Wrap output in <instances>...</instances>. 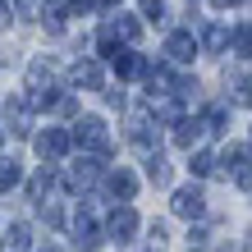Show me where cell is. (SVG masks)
Wrapping results in <instances>:
<instances>
[{"mask_svg":"<svg viewBox=\"0 0 252 252\" xmlns=\"http://www.w3.org/2000/svg\"><path fill=\"white\" fill-rule=\"evenodd\" d=\"M73 128H78V133H73V142H83L87 152H110V133H106V124H101L96 115H87V120H78Z\"/></svg>","mask_w":252,"mask_h":252,"instance_id":"6da1fadb","label":"cell"},{"mask_svg":"<svg viewBox=\"0 0 252 252\" xmlns=\"http://www.w3.org/2000/svg\"><path fill=\"white\" fill-rule=\"evenodd\" d=\"M174 216H184V220L206 216V197H202V188H179V192H174Z\"/></svg>","mask_w":252,"mask_h":252,"instance_id":"7a4b0ae2","label":"cell"},{"mask_svg":"<svg viewBox=\"0 0 252 252\" xmlns=\"http://www.w3.org/2000/svg\"><path fill=\"white\" fill-rule=\"evenodd\" d=\"M133 229H138V216H133V206H120V211H110V220H106V239L128 243V239H133Z\"/></svg>","mask_w":252,"mask_h":252,"instance_id":"3957f363","label":"cell"},{"mask_svg":"<svg viewBox=\"0 0 252 252\" xmlns=\"http://www.w3.org/2000/svg\"><path fill=\"white\" fill-rule=\"evenodd\" d=\"M69 142H73V138H69L64 128H46V133L37 138V152L46 156V160H60V156L69 152Z\"/></svg>","mask_w":252,"mask_h":252,"instance_id":"277c9868","label":"cell"},{"mask_svg":"<svg viewBox=\"0 0 252 252\" xmlns=\"http://www.w3.org/2000/svg\"><path fill=\"white\" fill-rule=\"evenodd\" d=\"M165 55L174 64H188L192 55H197V41H192V32H170V41H165Z\"/></svg>","mask_w":252,"mask_h":252,"instance_id":"5b68a950","label":"cell"},{"mask_svg":"<svg viewBox=\"0 0 252 252\" xmlns=\"http://www.w3.org/2000/svg\"><path fill=\"white\" fill-rule=\"evenodd\" d=\"M73 243H78L83 252H96L101 243H106V234H101L92 220H83V216H78V225H73Z\"/></svg>","mask_w":252,"mask_h":252,"instance_id":"8992f818","label":"cell"},{"mask_svg":"<svg viewBox=\"0 0 252 252\" xmlns=\"http://www.w3.org/2000/svg\"><path fill=\"white\" fill-rule=\"evenodd\" d=\"M110 64H115L120 78H138V73H147L142 55H133V51H110Z\"/></svg>","mask_w":252,"mask_h":252,"instance_id":"52a82bcc","label":"cell"},{"mask_svg":"<svg viewBox=\"0 0 252 252\" xmlns=\"http://www.w3.org/2000/svg\"><path fill=\"white\" fill-rule=\"evenodd\" d=\"M225 160H234V184H239V188H252V156L243 152V147H229Z\"/></svg>","mask_w":252,"mask_h":252,"instance_id":"ba28073f","label":"cell"},{"mask_svg":"<svg viewBox=\"0 0 252 252\" xmlns=\"http://www.w3.org/2000/svg\"><path fill=\"white\" fill-rule=\"evenodd\" d=\"M206 133V120H179L174 124V147H192Z\"/></svg>","mask_w":252,"mask_h":252,"instance_id":"9c48e42d","label":"cell"},{"mask_svg":"<svg viewBox=\"0 0 252 252\" xmlns=\"http://www.w3.org/2000/svg\"><path fill=\"white\" fill-rule=\"evenodd\" d=\"M110 192H115V197H124V202H133V192H138V179H133V174L128 170H110Z\"/></svg>","mask_w":252,"mask_h":252,"instance_id":"30bf717a","label":"cell"},{"mask_svg":"<svg viewBox=\"0 0 252 252\" xmlns=\"http://www.w3.org/2000/svg\"><path fill=\"white\" fill-rule=\"evenodd\" d=\"M128 142H133V147H142V152H152V120H147V115H133V124H128Z\"/></svg>","mask_w":252,"mask_h":252,"instance_id":"8fae6325","label":"cell"},{"mask_svg":"<svg viewBox=\"0 0 252 252\" xmlns=\"http://www.w3.org/2000/svg\"><path fill=\"white\" fill-rule=\"evenodd\" d=\"M73 87H101V64H92V60H83V64H73Z\"/></svg>","mask_w":252,"mask_h":252,"instance_id":"7c38bea8","label":"cell"},{"mask_svg":"<svg viewBox=\"0 0 252 252\" xmlns=\"http://www.w3.org/2000/svg\"><path fill=\"white\" fill-rule=\"evenodd\" d=\"M147 179H152L156 188H165L170 184V160L165 156H147Z\"/></svg>","mask_w":252,"mask_h":252,"instance_id":"4fadbf2b","label":"cell"},{"mask_svg":"<svg viewBox=\"0 0 252 252\" xmlns=\"http://www.w3.org/2000/svg\"><path fill=\"white\" fill-rule=\"evenodd\" d=\"M0 252H28V225H14L9 239L0 243Z\"/></svg>","mask_w":252,"mask_h":252,"instance_id":"5bb4252c","label":"cell"},{"mask_svg":"<svg viewBox=\"0 0 252 252\" xmlns=\"http://www.w3.org/2000/svg\"><path fill=\"white\" fill-rule=\"evenodd\" d=\"M202 41H206V51H225V46H229V32H225L220 23H211V28L202 32Z\"/></svg>","mask_w":252,"mask_h":252,"instance_id":"9a60e30c","label":"cell"},{"mask_svg":"<svg viewBox=\"0 0 252 252\" xmlns=\"http://www.w3.org/2000/svg\"><path fill=\"white\" fill-rule=\"evenodd\" d=\"M188 170L197 174V179H206V174L216 170V156H211V152H192V160H188Z\"/></svg>","mask_w":252,"mask_h":252,"instance_id":"2e32d148","label":"cell"},{"mask_svg":"<svg viewBox=\"0 0 252 252\" xmlns=\"http://www.w3.org/2000/svg\"><path fill=\"white\" fill-rule=\"evenodd\" d=\"M19 179H23V170L14 165V160H0V188H14Z\"/></svg>","mask_w":252,"mask_h":252,"instance_id":"e0dca14e","label":"cell"},{"mask_svg":"<svg viewBox=\"0 0 252 252\" xmlns=\"http://www.w3.org/2000/svg\"><path fill=\"white\" fill-rule=\"evenodd\" d=\"M234 101H239V106L252 101V78H243V73H234Z\"/></svg>","mask_w":252,"mask_h":252,"instance_id":"ac0fdd59","label":"cell"},{"mask_svg":"<svg viewBox=\"0 0 252 252\" xmlns=\"http://www.w3.org/2000/svg\"><path fill=\"white\" fill-rule=\"evenodd\" d=\"M115 28H120V37H128V41H138V37H142L138 19H128V14H120V19H115Z\"/></svg>","mask_w":252,"mask_h":252,"instance_id":"d6986e66","label":"cell"},{"mask_svg":"<svg viewBox=\"0 0 252 252\" xmlns=\"http://www.w3.org/2000/svg\"><path fill=\"white\" fill-rule=\"evenodd\" d=\"M138 5H142L147 19H160V14H165V0H138Z\"/></svg>","mask_w":252,"mask_h":252,"instance_id":"ffe728a7","label":"cell"},{"mask_svg":"<svg viewBox=\"0 0 252 252\" xmlns=\"http://www.w3.org/2000/svg\"><path fill=\"white\" fill-rule=\"evenodd\" d=\"M41 220H46V225H64V216H60V206H41Z\"/></svg>","mask_w":252,"mask_h":252,"instance_id":"44dd1931","label":"cell"},{"mask_svg":"<svg viewBox=\"0 0 252 252\" xmlns=\"http://www.w3.org/2000/svg\"><path fill=\"white\" fill-rule=\"evenodd\" d=\"M14 23V5H5V0H0V28H9Z\"/></svg>","mask_w":252,"mask_h":252,"instance_id":"7402d4cb","label":"cell"},{"mask_svg":"<svg viewBox=\"0 0 252 252\" xmlns=\"http://www.w3.org/2000/svg\"><path fill=\"white\" fill-rule=\"evenodd\" d=\"M55 110H60V115H73V110H78V101H73V96H60V106H55Z\"/></svg>","mask_w":252,"mask_h":252,"instance_id":"603a6c76","label":"cell"},{"mask_svg":"<svg viewBox=\"0 0 252 252\" xmlns=\"http://www.w3.org/2000/svg\"><path fill=\"white\" fill-rule=\"evenodd\" d=\"M229 5H239V0H211V9H229Z\"/></svg>","mask_w":252,"mask_h":252,"instance_id":"cb8c5ba5","label":"cell"},{"mask_svg":"<svg viewBox=\"0 0 252 252\" xmlns=\"http://www.w3.org/2000/svg\"><path fill=\"white\" fill-rule=\"evenodd\" d=\"M41 252H60V248H41Z\"/></svg>","mask_w":252,"mask_h":252,"instance_id":"d4e9b609","label":"cell"},{"mask_svg":"<svg viewBox=\"0 0 252 252\" xmlns=\"http://www.w3.org/2000/svg\"><path fill=\"white\" fill-rule=\"evenodd\" d=\"M248 252H252V248H248Z\"/></svg>","mask_w":252,"mask_h":252,"instance_id":"484cf974","label":"cell"}]
</instances>
